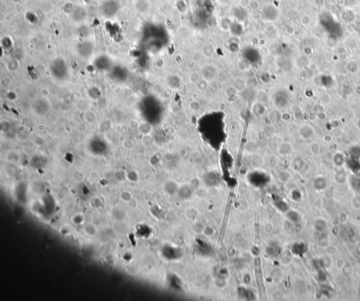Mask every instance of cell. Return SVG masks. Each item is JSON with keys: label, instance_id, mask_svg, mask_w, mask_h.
I'll list each match as a JSON object with an SVG mask.
<instances>
[{"label": "cell", "instance_id": "obj_1", "mask_svg": "<svg viewBox=\"0 0 360 301\" xmlns=\"http://www.w3.org/2000/svg\"><path fill=\"white\" fill-rule=\"evenodd\" d=\"M200 73H201L202 79H205L208 82H212L215 80L217 75H218V70L215 65L208 64L202 67Z\"/></svg>", "mask_w": 360, "mask_h": 301}, {"label": "cell", "instance_id": "obj_2", "mask_svg": "<svg viewBox=\"0 0 360 301\" xmlns=\"http://www.w3.org/2000/svg\"><path fill=\"white\" fill-rule=\"evenodd\" d=\"M315 134V131L313 128L310 125H303L299 129V135L302 139H310L312 138Z\"/></svg>", "mask_w": 360, "mask_h": 301}, {"label": "cell", "instance_id": "obj_3", "mask_svg": "<svg viewBox=\"0 0 360 301\" xmlns=\"http://www.w3.org/2000/svg\"><path fill=\"white\" fill-rule=\"evenodd\" d=\"M346 164L350 171L355 174H357L360 171V162L358 159L350 157V158L346 160Z\"/></svg>", "mask_w": 360, "mask_h": 301}, {"label": "cell", "instance_id": "obj_4", "mask_svg": "<svg viewBox=\"0 0 360 301\" xmlns=\"http://www.w3.org/2000/svg\"><path fill=\"white\" fill-rule=\"evenodd\" d=\"M313 185L316 190H323L327 187V180L324 177H317L314 180Z\"/></svg>", "mask_w": 360, "mask_h": 301}, {"label": "cell", "instance_id": "obj_5", "mask_svg": "<svg viewBox=\"0 0 360 301\" xmlns=\"http://www.w3.org/2000/svg\"><path fill=\"white\" fill-rule=\"evenodd\" d=\"M253 110L254 113H255L257 116H258V117H262V116L265 115V112H266L267 108L263 103H260V102H258V103H255L253 106Z\"/></svg>", "mask_w": 360, "mask_h": 301}, {"label": "cell", "instance_id": "obj_6", "mask_svg": "<svg viewBox=\"0 0 360 301\" xmlns=\"http://www.w3.org/2000/svg\"><path fill=\"white\" fill-rule=\"evenodd\" d=\"M334 180L338 184H343L347 180V174L343 169L337 171L334 175Z\"/></svg>", "mask_w": 360, "mask_h": 301}, {"label": "cell", "instance_id": "obj_7", "mask_svg": "<svg viewBox=\"0 0 360 301\" xmlns=\"http://www.w3.org/2000/svg\"><path fill=\"white\" fill-rule=\"evenodd\" d=\"M345 161L343 155L341 152H337L333 157V162L337 167H341Z\"/></svg>", "mask_w": 360, "mask_h": 301}, {"label": "cell", "instance_id": "obj_8", "mask_svg": "<svg viewBox=\"0 0 360 301\" xmlns=\"http://www.w3.org/2000/svg\"><path fill=\"white\" fill-rule=\"evenodd\" d=\"M327 228V223L324 219H317L314 223V228L317 232H321L326 230Z\"/></svg>", "mask_w": 360, "mask_h": 301}, {"label": "cell", "instance_id": "obj_9", "mask_svg": "<svg viewBox=\"0 0 360 301\" xmlns=\"http://www.w3.org/2000/svg\"><path fill=\"white\" fill-rule=\"evenodd\" d=\"M350 183L354 190L360 192V177L357 175H352L350 179Z\"/></svg>", "mask_w": 360, "mask_h": 301}, {"label": "cell", "instance_id": "obj_10", "mask_svg": "<svg viewBox=\"0 0 360 301\" xmlns=\"http://www.w3.org/2000/svg\"><path fill=\"white\" fill-rule=\"evenodd\" d=\"M239 91V90L236 86H232V85H231V86H229L226 88L225 94L229 98H233L238 95Z\"/></svg>", "mask_w": 360, "mask_h": 301}, {"label": "cell", "instance_id": "obj_11", "mask_svg": "<svg viewBox=\"0 0 360 301\" xmlns=\"http://www.w3.org/2000/svg\"><path fill=\"white\" fill-rule=\"evenodd\" d=\"M84 231L89 236L93 237L97 233V228L94 224H87L84 227Z\"/></svg>", "mask_w": 360, "mask_h": 301}, {"label": "cell", "instance_id": "obj_12", "mask_svg": "<svg viewBox=\"0 0 360 301\" xmlns=\"http://www.w3.org/2000/svg\"><path fill=\"white\" fill-rule=\"evenodd\" d=\"M188 81H189L190 84H196L201 79V73L198 72H196V71H194V72H192L191 73H190V75H189V76H188Z\"/></svg>", "mask_w": 360, "mask_h": 301}, {"label": "cell", "instance_id": "obj_13", "mask_svg": "<svg viewBox=\"0 0 360 301\" xmlns=\"http://www.w3.org/2000/svg\"><path fill=\"white\" fill-rule=\"evenodd\" d=\"M210 82H208V81L205 80V79H202L201 80H200L198 83L196 84V88L197 89H198L199 91L201 92H204L205 91L208 89V87H209V85H210Z\"/></svg>", "mask_w": 360, "mask_h": 301}, {"label": "cell", "instance_id": "obj_14", "mask_svg": "<svg viewBox=\"0 0 360 301\" xmlns=\"http://www.w3.org/2000/svg\"><path fill=\"white\" fill-rule=\"evenodd\" d=\"M201 103L198 101L193 100L191 101L188 104V108L193 112H198L201 110Z\"/></svg>", "mask_w": 360, "mask_h": 301}, {"label": "cell", "instance_id": "obj_15", "mask_svg": "<svg viewBox=\"0 0 360 301\" xmlns=\"http://www.w3.org/2000/svg\"><path fill=\"white\" fill-rule=\"evenodd\" d=\"M349 154H350V157L355 158V159H358V160H359L360 159V146H353V147H351L349 150Z\"/></svg>", "mask_w": 360, "mask_h": 301}, {"label": "cell", "instance_id": "obj_16", "mask_svg": "<svg viewBox=\"0 0 360 301\" xmlns=\"http://www.w3.org/2000/svg\"><path fill=\"white\" fill-rule=\"evenodd\" d=\"M177 189V185L172 180L167 181L165 185V190L167 192H173Z\"/></svg>", "mask_w": 360, "mask_h": 301}, {"label": "cell", "instance_id": "obj_17", "mask_svg": "<svg viewBox=\"0 0 360 301\" xmlns=\"http://www.w3.org/2000/svg\"><path fill=\"white\" fill-rule=\"evenodd\" d=\"M73 179H74L75 182L78 183H81L85 179V175L82 172L80 171H75L73 172Z\"/></svg>", "mask_w": 360, "mask_h": 301}, {"label": "cell", "instance_id": "obj_18", "mask_svg": "<svg viewBox=\"0 0 360 301\" xmlns=\"http://www.w3.org/2000/svg\"><path fill=\"white\" fill-rule=\"evenodd\" d=\"M213 51L214 49L213 47H211L210 45H207V46H205L203 49L202 53L203 55L205 56L206 58H210V56L213 55Z\"/></svg>", "mask_w": 360, "mask_h": 301}, {"label": "cell", "instance_id": "obj_19", "mask_svg": "<svg viewBox=\"0 0 360 301\" xmlns=\"http://www.w3.org/2000/svg\"><path fill=\"white\" fill-rule=\"evenodd\" d=\"M132 194L128 191H124L121 193V199L124 201V202L129 203L130 201L132 200Z\"/></svg>", "mask_w": 360, "mask_h": 301}, {"label": "cell", "instance_id": "obj_20", "mask_svg": "<svg viewBox=\"0 0 360 301\" xmlns=\"http://www.w3.org/2000/svg\"><path fill=\"white\" fill-rule=\"evenodd\" d=\"M218 89L219 87L218 86V84L214 83V81L211 82V84L209 85V87H208V90H209L210 93H212V94H215V93L218 91Z\"/></svg>", "mask_w": 360, "mask_h": 301}, {"label": "cell", "instance_id": "obj_21", "mask_svg": "<svg viewBox=\"0 0 360 301\" xmlns=\"http://www.w3.org/2000/svg\"><path fill=\"white\" fill-rule=\"evenodd\" d=\"M141 127L143 129V132H144L143 133H144V134H149L151 130H152V126L148 123H145L144 124H143Z\"/></svg>", "mask_w": 360, "mask_h": 301}, {"label": "cell", "instance_id": "obj_22", "mask_svg": "<svg viewBox=\"0 0 360 301\" xmlns=\"http://www.w3.org/2000/svg\"><path fill=\"white\" fill-rule=\"evenodd\" d=\"M310 150H311V152H312L313 154H318L320 151V146L319 145V143H312V146L310 147Z\"/></svg>", "mask_w": 360, "mask_h": 301}, {"label": "cell", "instance_id": "obj_23", "mask_svg": "<svg viewBox=\"0 0 360 301\" xmlns=\"http://www.w3.org/2000/svg\"><path fill=\"white\" fill-rule=\"evenodd\" d=\"M127 177L128 178V179H129L130 181H133V182H135L137 181L138 180V175L136 174V173L135 171H130L129 174L127 175Z\"/></svg>", "mask_w": 360, "mask_h": 301}, {"label": "cell", "instance_id": "obj_24", "mask_svg": "<svg viewBox=\"0 0 360 301\" xmlns=\"http://www.w3.org/2000/svg\"><path fill=\"white\" fill-rule=\"evenodd\" d=\"M201 56H202V54L200 52H195L193 53V56H192L193 61H194L195 62H198V61H201Z\"/></svg>", "mask_w": 360, "mask_h": 301}, {"label": "cell", "instance_id": "obj_25", "mask_svg": "<svg viewBox=\"0 0 360 301\" xmlns=\"http://www.w3.org/2000/svg\"><path fill=\"white\" fill-rule=\"evenodd\" d=\"M352 205L356 209L360 208V197H355L353 199Z\"/></svg>", "mask_w": 360, "mask_h": 301}, {"label": "cell", "instance_id": "obj_26", "mask_svg": "<svg viewBox=\"0 0 360 301\" xmlns=\"http://www.w3.org/2000/svg\"><path fill=\"white\" fill-rule=\"evenodd\" d=\"M262 121H263V123L265 125H267V126H270V124H271V121L270 117H269V116L265 115L262 116Z\"/></svg>", "mask_w": 360, "mask_h": 301}, {"label": "cell", "instance_id": "obj_27", "mask_svg": "<svg viewBox=\"0 0 360 301\" xmlns=\"http://www.w3.org/2000/svg\"><path fill=\"white\" fill-rule=\"evenodd\" d=\"M289 214H290V215H291L290 218H291V219L292 220H293V221H298V220H299L300 216H299V215H298V214H297V213L293 211V215H292V213H291V212Z\"/></svg>", "mask_w": 360, "mask_h": 301}, {"label": "cell", "instance_id": "obj_28", "mask_svg": "<svg viewBox=\"0 0 360 301\" xmlns=\"http://www.w3.org/2000/svg\"><path fill=\"white\" fill-rule=\"evenodd\" d=\"M279 178H281V179L283 181H285L288 179V174L285 172H281V174H279Z\"/></svg>", "mask_w": 360, "mask_h": 301}, {"label": "cell", "instance_id": "obj_29", "mask_svg": "<svg viewBox=\"0 0 360 301\" xmlns=\"http://www.w3.org/2000/svg\"><path fill=\"white\" fill-rule=\"evenodd\" d=\"M324 141L326 143H330L333 141V137L330 135H326L324 137Z\"/></svg>", "mask_w": 360, "mask_h": 301}, {"label": "cell", "instance_id": "obj_30", "mask_svg": "<svg viewBox=\"0 0 360 301\" xmlns=\"http://www.w3.org/2000/svg\"><path fill=\"white\" fill-rule=\"evenodd\" d=\"M347 215L345 213H342L341 215V221L342 223H345L347 221Z\"/></svg>", "mask_w": 360, "mask_h": 301}, {"label": "cell", "instance_id": "obj_31", "mask_svg": "<svg viewBox=\"0 0 360 301\" xmlns=\"http://www.w3.org/2000/svg\"><path fill=\"white\" fill-rule=\"evenodd\" d=\"M338 231H339V229L337 226H334L333 228H332V233L333 235H337L338 234Z\"/></svg>", "mask_w": 360, "mask_h": 301}]
</instances>
